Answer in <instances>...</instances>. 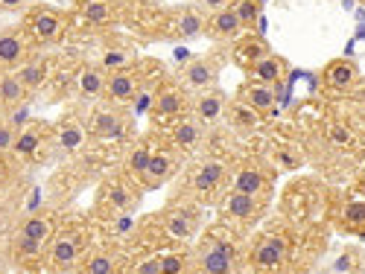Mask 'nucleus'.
Returning a JSON list of instances; mask_svg holds the SVG:
<instances>
[{"instance_id":"f257e3e1","label":"nucleus","mask_w":365,"mask_h":274,"mask_svg":"<svg viewBox=\"0 0 365 274\" xmlns=\"http://www.w3.org/2000/svg\"><path fill=\"white\" fill-rule=\"evenodd\" d=\"M50 239H53V219L50 216H29V219H24V225L15 233V248L21 257L33 260V257L47 254Z\"/></svg>"},{"instance_id":"f03ea898","label":"nucleus","mask_w":365,"mask_h":274,"mask_svg":"<svg viewBox=\"0 0 365 274\" xmlns=\"http://www.w3.org/2000/svg\"><path fill=\"white\" fill-rule=\"evenodd\" d=\"M196 268L205 274H228L234 271V248L222 239H202L196 248Z\"/></svg>"},{"instance_id":"7ed1b4c3","label":"nucleus","mask_w":365,"mask_h":274,"mask_svg":"<svg viewBox=\"0 0 365 274\" xmlns=\"http://www.w3.org/2000/svg\"><path fill=\"white\" fill-rule=\"evenodd\" d=\"M79 254H82V239H79V233H73V231H58V233H53L50 246H47V260L53 263V268H62V271L73 268V263L79 260Z\"/></svg>"},{"instance_id":"20e7f679","label":"nucleus","mask_w":365,"mask_h":274,"mask_svg":"<svg viewBox=\"0 0 365 274\" xmlns=\"http://www.w3.org/2000/svg\"><path fill=\"white\" fill-rule=\"evenodd\" d=\"M24 26H26V36L33 41L47 44V41H56L58 36H62V15H58L56 9H50V6H41L36 12H29Z\"/></svg>"},{"instance_id":"39448f33","label":"nucleus","mask_w":365,"mask_h":274,"mask_svg":"<svg viewBox=\"0 0 365 274\" xmlns=\"http://www.w3.org/2000/svg\"><path fill=\"white\" fill-rule=\"evenodd\" d=\"M175 169H178V164H175V158L170 155V152H152L143 172H140V184L146 190H158L175 175Z\"/></svg>"},{"instance_id":"423d86ee","label":"nucleus","mask_w":365,"mask_h":274,"mask_svg":"<svg viewBox=\"0 0 365 274\" xmlns=\"http://www.w3.org/2000/svg\"><path fill=\"white\" fill-rule=\"evenodd\" d=\"M138 90H140V82H138V73L135 70H126V68H120L114 73H108V82H106V97L111 102H132L138 97Z\"/></svg>"},{"instance_id":"0eeeda50","label":"nucleus","mask_w":365,"mask_h":274,"mask_svg":"<svg viewBox=\"0 0 365 274\" xmlns=\"http://www.w3.org/2000/svg\"><path fill=\"white\" fill-rule=\"evenodd\" d=\"M222 210L234 222H242V225H252L257 216H260V204H257V196H249V193H237L231 190L222 201Z\"/></svg>"},{"instance_id":"6e6552de","label":"nucleus","mask_w":365,"mask_h":274,"mask_svg":"<svg viewBox=\"0 0 365 274\" xmlns=\"http://www.w3.org/2000/svg\"><path fill=\"white\" fill-rule=\"evenodd\" d=\"M217 76H220V68L214 58H196V62H190L185 68V73H181L185 85L193 90H210L217 85Z\"/></svg>"},{"instance_id":"1a4fd4ad","label":"nucleus","mask_w":365,"mask_h":274,"mask_svg":"<svg viewBox=\"0 0 365 274\" xmlns=\"http://www.w3.org/2000/svg\"><path fill=\"white\" fill-rule=\"evenodd\" d=\"M284 257H287V242L281 236H266V239L257 242V248L252 254V263L260 271H272V268H278L284 263Z\"/></svg>"},{"instance_id":"9d476101","label":"nucleus","mask_w":365,"mask_h":274,"mask_svg":"<svg viewBox=\"0 0 365 274\" xmlns=\"http://www.w3.org/2000/svg\"><path fill=\"white\" fill-rule=\"evenodd\" d=\"M242 29H246V23L240 21L234 6H225V9L214 12V15H210V21H207V33L214 38H240Z\"/></svg>"},{"instance_id":"9b49d317","label":"nucleus","mask_w":365,"mask_h":274,"mask_svg":"<svg viewBox=\"0 0 365 274\" xmlns=\"http://www.w3.org/2000/svg\"><path fill=\"white\" fill-rule=\"evenodd\" d=\"M26 58V38L18 29H0V65L15 68Z\"/></svg>"},{"instance_id":"f8f14e48","label":"nucleus","mask_w":365,"mask_h":274,"mask_svg":"<svg viewBox=\"0 0 365 274\" xmlns=\"http://www.w3.org/2000/svg\"><path fill=\"white\" fill-rule=\"evenodd\" d=\"M123 123H126L123 114L114 111V108H108V105L97 108L94 114H91V120H88L91 132H94L97 137H117L120 132H123Z\"/></svg>"},{"instance_id":"ddd939ff","label":"nucleus","mask_w":365,"mask_h":274,"mask_svg":"<svg viewBox=\"0 0 365 274\" xmlns=\"http://www.w3.org/2000/svg\"><path fill=\"white\" fill-rule=\"evenodd\" d=\"M359 76V68L351 62V58H336L324 68V85L333 90H348Z\"/></svg>"},{"instance_id":"4468645a","label":"nucleus","mask_w":365,"mask_h":274,"mask_svg":"<svg viewBox=\"0 0 365 274\" xmlns=\"http://www.w3.org/2000/svg\"><path fill=\"white\" fill-rule=\"evenodd\" d=\"M225 117H228V123H231L237 132H255V129L260 126V111L252 108L249 102H242V100L228 102V105H225Z\"/></svg>"},{"instance_id":"2eb2a0df","label":"nucleus","mask_w":365,"mask_h":274,"mask_svg":"<svg viewBox=\"0 0 365 274\" xmlns=\"http://www.w3.org/2000/svg\"><path fill=\"white\" fill-rule=\"evenodd\" d=\"M252 79L255 82H266V85H278L281 79H284V73H287V62H284V58L281 56H263L260 58V62H255L252 68Z\"/></svg>"},{"instance_id":"dca6fc26","label":"nucleus","mask_w":365,"mask_h":274,"mask_svg":"<svg viewBox=\"0 0 365 274\" xmlns=\"http://www.w3.org/2000/svg\"><path fill=\"white\" fill-rule=\"evenodd\" d=\"M193 111H196V117L202 120V123H217V120L225 114V97L220 94V90H202Z\"/></svg>"},{"instance_id":"f3484780","label":"nucleus","mask_w":365,"mask_h":274,"mask_svg":"<svg viewBox=\"0 0 365 274\" xmlns=\"http://www.w3.org/2000/svg\"><path fill=\"white\" fill-rule=\"evenodd\" d=\"M225 178V164L220 161H205L193 175V190L196 193H214Z\"/></svg>"},{"instance_id":"a211bd4d","label":"nucleus","mask_w":365,"mask_h":274,"mask_svg":"<svg viewBox=\"0 0 365 274\" xmlns=\"http://www.w3.org/2000/svg\"><path fill=\"white\" fill-rule=\"evenodd\" d=\"M240 100L249 102L257 111H269L272 105H275L278 97H275V88H272V85H266V82H249V85H242Z\"/></svg>"},{"instance_id":"6ab92c4d","label":"nucleus","mask_w":365,"mask_h":274,"mask_svg":"<svg viewBox=\"0 0 365 274\" xmlns=\"http://www.w3.org/2000/svg\"><path fill=\"white\" fill-rule=\"evenodd\" d=\"M79 90H82V97H103L106 94V82H108V76H106V68L103 65H85L82 70H79Z\"/></svg>"},{"instance_id":"aec40b11","label":"nucleus","mask_w":365,"mask_h":274,"mask_svg":"<svg viewBox=\"0 0 365 274\" xmlns=\"http://www.w3.org/2000/svg\"><path fill=\"white\" fill-rule=\"evenodd\" d=\"M263 56H269V47H266V41L257 38V36L240 38L237 47H234V58H237V65H242V68H252L255 62H260Z\"/></svg>"},{"instance_id":"412c9836","label":"nucleus","mask_w":365,"mask_h":274,"mask_svg":"<svg viewBox=\"0 0 365 274\" xmlns=\"http://www.w3.org/2000/svg\"><path fill=\"white\" fill-rule=\"evenodd\" d=\"M167 233L173 239H193L199 233V219L193 210H178L173 216H167Z\"/></svg>"},{"instance_id":"4be33fe9","label":"nucleus","mask_w":365,"mask_h":274,"mask_svg":"<svg viewBox=\"0 0 365 274\" xmlns=\"http://www.w3.org/2000/svg\"><path fill=\"white\" fill-rule=\"evenodd\" d=\"M231 190L237 193H249V196H260L266 190V175L255 167H246V169H237L234 178H231Z\"/></svg>"},{"instance_id":"5701e85b","label":"nucleus","mask_w":365,"mask_h":274,"mask_svg":"<svg viewBox=\"0 0 365 274\" xmlns=\"http://www.w3.org/2000/svg\"><path fill=\"white\" fill-rule=\"evenodd\" d=\"M173 140H175L178 149H185V152L196 149V146L202 143V126H199V120L187 117V120H181V123H175V129H173Z\"/></svg>"},{"instance_id":"b1692460","label":"nucleus","mask_w":365,"mask_h":274,"mask_svg":"<svg viewBox=\"0 0 365 274\" xmlns=\"http://www.w3.org/2000/svg\"><path fill=\"white\" fill-rule=\"evenodd\" d=\"M29 94V88L21 82L18 73H6V76H0V102L4 105H21Z\"/></svg>"},{"instance_id":"393cba45","label":"nucleus","mask_w":365,"mask_h":274,"mask_svg":"<svg viewBox=\"0 0 365 274\" xmlns=\"http://www.w3.org/2000/svg\"><path fill=\"white\" fill-rule=\"evenodd\" d=\"M15 73L21 76V82H24L29 90H36V88L47 79V62H44V58H29V62H24Z\"/></svg>"},{"instance_id":"a878e982","label":"nucleus","mask_w":365,"mask_h":274,"mask_svg":"<svg viewBox=\"0 0 365 274\" xmlns=\"http://www.w3.org/2000/svg\"><path fill=\"white\" fill-rule=\"evenodd\" d=\"M155 108H158V114L173 117V114H178L181 108H185V94H181L178 88H167L155 97Z\"/></svg>"},{"instance_id":"bb28decb","label":"nucleus","mask_w":365,"mask_h":274,"mask_svg":"<svg viewBox=\"0 0 365 274\" xmlns=\"http://www.w3.org/2000/svg\"><path fill=\"white\" fill-rule=\"evenodd\" d=\"M88 274H114L117 271V257L111 254V251H94L88 260H85V265H82Z\"/></svg>"},{"instance_id":"cd10ccee","label":"nucleus","mask_w":365,"mask_h":274,"mask_svg":"<svg viewBox=\"0 0 365 274\" xmlns=\"http://www.w3.org/2000/svg\"><path fill=\"white\" fill-rule=\"evenodd\" d=\"M38 143H41V135H38L36 129H26V132L18 135V140H15V152H18V155H33V152L38 149Z\"/></svg>"},{"instance_id":"c85d7f7f","label":"nucleus","mask_w":365,"mask_h":274,"mask_svg":"<svg viewBox=\"0 0 365 274\" xmlns=\"http://www.w3.org/2000/svg\"><path fill=\"white\" fill-rule=\"evenodd\" d=\"M82 15H85L88 21H94V23H103V21L111 18V6L103 4V0H91V4L82 6Z\"/></svg>"},{"instance_id":"c756f323","label":"nucleus","mask_w":365,"mask_h":274,"mask_svg":"<svg viewBox=\"0 0 365 274\" xmlns=\"http://www.w3.org/2000/svg\"><path fill=\"white\" fill-rule=\"evenodd\" d=\"M202 26H205V21H202L196 12H190V9L181 12V18H178V33H181V36H196Z\"/></svg>"},{"instance_id":"7c9ffc66","label":"nucleus","mask_w":365,"mask_h":274,"mask_svg":"<svg viewBox=\"0 0 365 274\" xmlns=\"http://www.w3.org/2000/svg\"><path fill=\"white\" fill-rule=\"evenodd\" d=\"M58 140H62V146L68 152H76L82 146V129L73 126V123H68V126H62V132H58Z\"/></svg>"},{"instance_id":"2f4dec72","label":"nucleus","mask_w":365,"mask_h":274,"mask_svg":"<svg viewBox=\"0 0 365 274\" xmlns=\"http://www.w3.org/2000/svg\"><path fill=\"white\" fill-rule=\"evenodd\" d=\"M327 137H330L333 146H351V143H354L351 129L342 126V123H330V126H327Z\"/></svg>"},{"instance_id":"473e14b6","label":"nucleus","mask_w":365,"mask_h":274,"mask_svg":"<svg viewBox=\"0 0 365 274\" xmlns=\"http://www.w3.org/2000/svg\"><path fill=\"white\" fill-rule=\"evenodd\" d=\"M234 12L240 15V21L242 23H255L257 21V12H260V6L255 4V0H237V4H234Z\"/></svg>"},{"instance_id":"72a5a7b5","label":"nucleus","mask_w":365,"mask_h":274,"mask_svg":"<svg viewBox=\"0 0 365 274\" xmlns=\"http://www.w3.org/2000/svg\"><path fill=\"white\" fill-rule=\"evenodd\" d=\"M149 155H152L149 149H135L132 155H129V164H126V169H129V172H132L135 178H140V172H143V167H146Z\"/></svg>"},{"instance_id":"f704fd0d","label":"nucleus","mask_w":365,"mask_h":274,"mask_svg":"<svg viewBox=\"0 0 365 274\" xmlns=\"http://www.w3.org/2000/svg\"><path fill=\"white\" fill-rule=\"evenodd\" d=\"M126 62H129V56H126V53H120V50H111V53L103 56V68H106V70H120Z\"/></svg>"},{"instance_id":"c9c22d12","label":"nucleus","mask_w":365,"mask_h":274,"mask_svg":"<svg viewBox=\"0 0 365 274\" xmlns=\"http://www.w3.org/2000/svg\"><path fill=\"white\" fill-rule=\"evenodd\" d=\"M15 140H18V132H15L12 123H4V126H0V152L15 149Z\"/></svg>"},{"instance_id":"e433bc0d","label":"nucleus","mask_w":365,"mask_h":274,"mask_svg":"<svg viewBox=\"0 0 365 274\" xmlns=\"http://www.w3.org/2000/svg\"><path fill=\"white\" fill-rule=\"evenodd\" d=\"M135 271L138 274H164V263H161V257H149L140 265H135Z\"/></svg>"},{"instance_id":"4c0bfd02","label":"nucleus","mask_w":365,"mask_h":274,"mask_svg":"<svg viewBox=\"0 0 365 274\" xmlns=\"http://www.w3.org/2000/svg\"><path fill=\"white\" fill-rule=\"evenodd\" d=\"M161 263H164V274H173V271H185L187 265V260L185 257H161Z\"/></svg>"},{"instance_id":"58836bf2","label":"nucleus","mask_w":365,"mask_h":274,"mask_svg":"<svg viewBox=\"0 0 365 274\" xmlns=\"http://www.w3.org/2000/svg\"><path fill=\"white\" fill-rule=\"evenodd\" d=\"M199 4H202L205 9H210V12H220V9L231 6V0H199Z\"/></svg>"},{"instance_id":"ea45409f","label":"nucleus","mask_w":365,"mask_h":274,"mask_svg":"<svg viewBox=\"0 0 365 274\" xmlns=\"http://www.w3.org/2000/svg\"><path fill=\"white\" fill-rule=\"evenodd\" d=\"M24 4H26V0H0V9H18Z\"/></svg>"},{"instance_id":"a19ab883","label":"nucleus","mask_w":365,"mask_h":274,"mask_svg":"<svg viewBox=\"0 0 365 274\" xmlns=\"http://www.w3.org/2000/svg\"><path fill=\"white\" fill-rule=\"evenodd\" d=\"M0 126H4V120H0Z\"/></svg>"}]
</instances>
